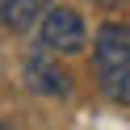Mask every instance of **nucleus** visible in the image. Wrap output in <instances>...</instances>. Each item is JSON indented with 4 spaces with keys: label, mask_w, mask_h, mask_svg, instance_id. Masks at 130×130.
Returning <instances> with one entry per match:
<instances>
[{
    "label": "nucleus",
    "mask_w": 130,
    "mask_h": 130,
    "mask_svg": "<svg viewBox=\"0 0 130 130\" xmlns=\"http://www.w3.org/2000/svg\"><path fill=\"white\" fill-rule=\"evenodd\" d=\"M55 0H0V25L13 29V34H25Z\"/></svg>",
    "instance_id": "nucleus-4"
},
{
    "label": "nucleus",
    "mask_w": 130,
    "mask_h": 130,
    "mask_svg": "<svg viewBox=\"0 0 130 130\" xmlns=\"http://www.w3.org/2000/svg\"><path fill=\"white\" fill-rule=\"evenodd\" d=\"M25 84L34 88V92H42V96H67L71 92V76L59 63H51V51H46L42 42H38V51L25 59Z\"/></svg>",
    "instance_id": "nucleus-3"
},
{
    "label": "nucleus",
    "mask_w": 130,
    "mask_h": 130,
    "mask_svg": "<svg viewBox=\"0 0 130 130\" xmlns=\"http://www.w3.org/2000/svg\"><path fill=\"white\" fill-rule=\"evenodd\" d=\"M42 46L51 55H80L84 51V21L76 9L51 4L42 13Z\"/></svg>",
    "instance_id": "nucleus-2"
},
{
    "label": "nucleus",
    "mask_w": 130,
    "mask_h": 130,
    "mask_svg": "<svg viewBox=\"0 0 130 130\" xmlns=\"http://www.w3.org/2000/svg\"><path fill=\"white\" fill-rule=\"evenodd\" d=\"M96 80L113 105H130V25H101L96 29Z\"/></svg>",
    "instance_id": "nucleus-1"
}]
</instances>
